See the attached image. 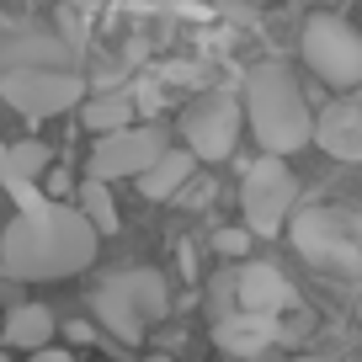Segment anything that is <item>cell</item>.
I'll return each mask as SVG.
<instances>
[{
    "label": "cell",
    "instance_id": "cell-15",
    "mask_svg": "<svg viewBox=\"0 0 362 362\" xmlns=\"http://www.w3.org/2000/svg\"><path fill=\"white\" fill-rule=\"evenodd\" d=\"M134 117H139V107H134V96H123V90H107V96H90V102H80V123H86L96 139L134 128Z\"/></svg>",
    "mask_w": 362,
    "mask_h": 362
},
{
    "label": "cell",
    "instance_id": "cell-2",
    "mask_svg": "<svg viewBox=\"0 0 362 362\" xmlns=\"http://www.w3.org/2000/svg\"><path fill=\"white\" fill-rule=\"evenodd\" d=\"M245 128L267 149V160H288L293 149L309 144L315 112H309L304 90H298L293 69L283 59H261L245 75Z\"/></svg>",
    "mask_w": 362,
    "mask_h": 362
},
{
    "label": "cell",
    "instance_id": "cell-14",
    "mask_svg": "<svg viewBox=\"0 0 362 362\" xmlns=\"http://www.w3.org/2000/svg\"><path fill=\"white\" fill-rule=\"evenodd\" d=\"M192 170H197V160L187 155V149H160V160L139 176V192L149 197V203H165V197H176L187 181H192Z\"/></svg>",
    "mask_w": 362,
    "mask_h": 362
},
{
    "label": "cell",
    "instance_id": "cell-24",
    "mask_svg": "<svg viewBox=\"0 0 362 362\" xmlns=\"http://www.w3.org/2000/svg\"><path fill=\"white\" fill-rule=\"evenodd\" d=\"M0 149H6V144H0Z\"/></svg>",
    "mask_w": 362,
    "mask_h": 362
},
{
    "label": "cell",
    "instance_id": "cell-11",
    "mask_svg": "<svg viewBox=\"0 0 362 362\" xmlns=\"http://www.w3.org/2000/svg\"><path fill=\"white\" fill-rule=\"evenodd\" d=\"M309 144H320L336 160H362V102H330L315 117V134Z\"/></svg>",
    "mask_w": 362,
    "mask_h": 362
},
{
    "label": "cell",
    "instance_id": "cell-6",
    "mask_svg": "<svg viewBox=\"0 0 362 362\" xmlns=\"http://www.w3.org/2000/svg\"><path fill=\"white\" fill-rule=\"evenodd\" d=\"M0 96L22 117H59L86 102V80L75 69H0Z\"/></svg>",
    "mask_w": 362,
    "mask_h": 362
},
{
    "label": "cell",
    "instance_id": "cell-20",
    "mask_svg": "<svg viewBox=\"0 0 362 362\" xmlns=\"http://www.w3.org/2000/svg\"><path fill=\"white\" fill-rule=\"evenodd\" d=\"M33 362H75V351L69 346H43V351H33Z\"/></svg>",
    "mask_w": 362,
    "mask_h": 362
},
{
    "label": "cell",
    "instance_id": "cell-9",
    "mask_svg": "<svg viewBox=\"0 0 362 362\" xmlns=\"http://www.w3.org/2000/svg\"><path fill=\"white\" fill-rule=\"evenodd\" d=\"M288 235H293L298 256L315 261V267H330V272H362V250L357 240L346 235V229L336 224V214H325V208H304V214L288 218Z\"/></svg>",
    "mask_w": 362,
    "mask_h": 362
},
{
    "label": "cell",
    "instance_id": "cell-4",
    "mask_svg": "<svg viewBox=\"0 0 362 362\" xmlns=\"http://www.w3.org/2000/svg\"><path fill=\"white\" fill-rule=\"evenodd\" d=\"M293 197H298V181L283 160H267L261 155L256 165H245V181H240V214H245V235H283V224L293 218Z\"/></svg>",
    "mask_w": 362,
    "mask_h": 362
},
{
    "label": "cell",
    "instance_id": "cell-21",
    "mask_svg": "<svg viewBox=\"0 0 362 362\" xmlns=\"http://www.w3.org/2000/svg\"><path fill=\"white\" fill-rule=\"evenodd\" d=\"M128 362H170V357H128Z\"/></svg>",
    "mask_w": 362,
    "mask_h": 362
},
{
    "label": "cell",
    "instance_id": "cell-8",
    "mask_svg": "<svg viewBox=\"0 0 362 362\" xmlns=\"http://www.w3.org/2000/svg\"><path fill=\"white\" fill-rule=\"evenodd\" d=\"M160 149H165V139H160V128H123V134H107L90 144V160H86V181H102V187H112L117 176H144L149 165L160 160Z\"/></svg>",
    "mask_w": 362,
    "mask_h": 362
},
{
    "label": "cell",
    "instance_id": "cell-22",
    "mask_svg": "<svg viewBox=\"0 0 362 362\" xmlns=\"http://www.w3.org/2000/svg\"><path fill=\"white\" fill-rule=\"evenodd\" d=\"M293 362H330V357H293Z\"/></svg>",
    "mask_w": 362,
    "mask_h": 362
},
{
    "label": "cell",
    "instance_id": "cell-18",
    "mask_svg": "<svg viewBox=\"0 0 362 362\" xmlns=\"http://www.w3.org/2000/svg\"><path fill=\"white\" fill-rule=\"evenodd\" d=\"M214 245L224 250V256H245V250H250V235H245V229H218Z\"/></svg>",
    "mask_w": 362,
    "mask_h": 362
},
{
    "label": "cell",
    "instance_id": "cell-12",
    "mask_svg": "<svg viewBox=\"0 0 362 362\" xmlns=\"http://www.w3.org/2000/svg\"><path fill=\"white\" fill-rule=\"evenodd\" d=\"M214 341L224 357L250 362L261 351H272V341H283V330H277V320H261V315H224L214 325Z\"/></svg>",
    "mask_w": 362,
    "mask_h": 362
},
{
    "label": "cell",
    "instance_id": "cell-1",
    "mask_svg": "<svg viewBox=\"0 0 362 362\" xmlns=\"http://www.w3.org/2000/svg\"><path fill=\"white\" fill-rule=\"evenodd\" d=\"M102 240L90 235V224L80 218L75 203H37L22 208L11 224L0 229V272L16 283H59L75 277L96 261Z\"/></svg>",
    "mask_w": 362,
    "mask_h": 362
},
{
    "label": "cell",
    "instance_id": "cell-19",
    "mask_svg": "<svg viewBox=\"0 0 362 362\" xmlns=\"http://www.w3.org/2000/svg\"><path fill=\"white\" fill-rule=\"evenodd\" d=\"M64 336H69V351H75V346H90V341H96V330H90L86 320H69Z\"/></svg>",
    "mask_w": 362,
    "mask_h": 362
},
{
    "label": "cell",
    "instance_id": "cell-23",
    "mask_svg": "<svg viewBox=\"0 0 362 362\" xmlns=\"http://www.w3.org/2000/svg\"><path fill=\"white\" fill-rule=\"evenodd\" d=\"M0 362H11V351H6V346H0Z\"/></svg>",
    "mask_w": 362,
    "mask_h": 362
},
{
    "label": "cell",
    "instance_id": "cell-3",
    "mask_svg": "<svg viewBox=\"0 0 362 362\" xmlns=\"http://www.w3.org/2000/svg\"><path fill=\"white\" fill-rule=\"evenodd\" d=\"M90 309H96V325H102L112 341L139 346V341L149 336V325H155V320H165L170 288H165V277H160V272L134 267V272L107 277V283L96 288V298H90Z\"/></svg>",
    "mask_w": 362,
    "mask_h": 362
},
{
    "label": "cell",
    "instance_id": "cell-10",
    "mask_svg": "<svg viewBox=\"0 0 362 362\" xmlns=\"http://www.w3.org/2000/svg\"><path fill=\"white\" fill-rule=\"evenodd\" d=\"M235 315H261V320H277L283 309H293V283H288L277 267H267V261H245V267L235 272Z\"/></svg>",
    "mask_w": 362,
    "mask_h": 362
},
{
    "label": "cell",
    "instance_id": "cell-7",
    "mask_svg": "<svg viewBox=\"0 0 362 362\" xmlns=\"http://www.w3.org/2000/svg\"><path fill=\"white\" fill-rule=\"evenodd\" d=\"M240 139V102L235 96H197L181 112V149L192 160H229Z\"/></svg>",
    "mask_w": 362,
    "mask_h": 362
},
{
    "label": "cell",
    "instance_id": "cell-16",
    "mask_svg": "<svg viewBox=\"0 0 362 362\" xmlns=\"http://www.w3.org/2000/svg\"><path fill=\"white\" fill-rule=\"evenodd\" d=\"M48 165H54V149L43 139H16V144L0 149V181H43Z\"/></svg>",
    "mask_w": 362,
    "mask_h": 362
},
{
    "label": "cell",
    "instance_id": "cell-5",
    "mask_svg": "<svg viewBox=\"0 0 362 362\" xmlns=\"http://www.w3.org/2000/svg\"><path fill=\"white\" fill-rule=\"evenodd\" d=\"M298 48H304V64L325 86H336V90L362 86V33L351 22H341V16H309Z\"/></svg>",
    "mask_w": 362,
    "mask_h": 362
},
{
    "label": "cell",
    "instance_id": "cell-17",
    "mask_svg": "<svg viewBox=\"0 0 362 362\" xmlns=\"http://www.w3.org/2000/svg\"><path fill=\"white\" fill-rule=\"evenodd\" d=\"M69 203L80 208V218L90 224V235H117L123 229V218H117V203H112V187H102V181H80V192L69 197Z\"/></svg>",
    "mask_w": 362,
    "mask_h": 362
},
{
    "label": "cell",
    "instance_id": "cell-13",
    "mask_svg": "<svg viewBox=\"0 0 362 362\" xmlns=\"http://www.w3.org/2000/svg\"><path fill=\"white\" fill-rule=\"evenodd\" d=\"M54 330H59L54 309H43V304H16L11 315H6V325H0V341H6V346H16V351H43L48 341H54Z\"/></svg>",
    "mask_w": 362,
    "mask_h": 362
}]
</instances>
